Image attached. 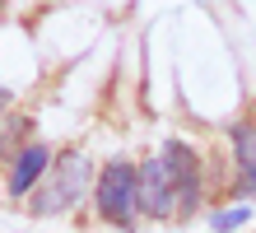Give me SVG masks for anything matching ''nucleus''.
<instances>
[{"instance_id":"obj_1","label":"nucleus","mask_w":256,"mask_h":233,"mask_svg":"<svg viewBox=\"0 0 256 233\" xmlns=\"http://www.w3.org/2000/svg\"><path fill=\"white\" fill-rule=\"evenodd\" d=\"M88 186V154L84 149H61L52 159V173L42 182V191L33 196V214H61Z\"/></svg>"},{"instance_id":"obj_2","label":"nucleus","mask_w":256,"mask_h":233,"mask_svg":"<svg viewBox=\"0 0 256 233\" xmlns=\"http://www.w3.org/2000/svg\"><path fill=\"white\" fill-rule=\"evenodd\" d=\"M135 168L130 163H122V159H112L108 168L98 173V214L108 224H130L135 219Z\"/></svg>"},{"instance_id":"obj_3","label":"nucleus","mask_w":256,"mask_h":233,"mask_svg":"<svg viewBox=\"0 0 256 233\" xmlns=\"http://www.w3.org/2000/svg\"><path fill=\"white\" fill-rule=\"evenodd\" d=\"M158 159H163V168H168V177H172L177 205L191 210V205H196V191H200V159H196V149L182 145V140H168Z\"/></svg>"},{"instance_id":"obj_4","label":"nucleus","mask_w":256,"mask_h":233,"mask_svg":"<svg viewBox=\"0 0 256 233\" xmlns=\"http://www.w3.org/2000/svg\"><path fill=\"white\" fill-rule=\"evenodd\" d=\"M172 177L168 168H163V159H149L140 173H135V205H140L144 214H168L172 210Z\"/></svg>"},{"instance_id":"obj_5","label":"nucleus","mask_w":256,"mask_h":233,"mask_svg":"<svg viewBox=\"0 0 256 233\" xmlns=\"http://www.w3.org/2000/svg\"><path fill=\"white\" fill-rule=\"evenodd\" d=\"M47 168H52L47 145H28L19 159H14V168H10V196H28L42 177H47Z\"/></svg>"},{"instance_id":"obj_6","label":"nucleus","mask_w":256,"mask_h":233,"mask_svg":"<svg viewBox=\"0 0 256 233\" xmlns=\"http://www.w3.org/2000/svg\"><path fill=\"white\" fill-rule=\"evenodd\" d=\"M233 154L247 173V186H256V126H233Z\"/></svg>"},{"instance_id":"obj_7","label":"nucleus","mask_w":256,"mask_h":233,"mask_svg":"<svg viewBox=\"0 0 256 233\" xmlns=\"http://www.w3.org/2000/svg\"><path fill=\"white\" fill-rule=\"evenodd\" d=\"M247 219H252V210H247V205H228V210H219V214H214V219H210V224H214L219 233H228V228L247 224Z\"/></svg>"},{"instance_id":"obj_8","label":"nucleus","mask_w":256,"mask_h":233,"mask_svg":"<svg viewBox=\"0 0 256 233\" xmlns=\"http://www.w3.org/2000/svg\"><path fill=\"white\" fill-rule=\"evenodd\" d=\"M5 103H10V89H0V112H5Z\"/></svg>"}]
</instances>
